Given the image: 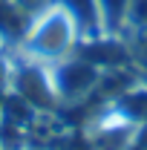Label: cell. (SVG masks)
<instances>
[{
  "label": "cell",
  "instance_id": "obj_1",
  "mask_svg": "<svg viewBox=\"0 0 147 150\" xmlns=\"http://www.w3.org/2000/svg\"><path fill=\"white\" fill-rule=\"evenodd\" d=\"M75 40H78V29L72 18L55 3L32 20V29L23 40V46L35 61H58L69 52Z\"/></svg>",
  "mask_w": 147,
  "mask_h": 150
},
{
  "label": "cell",
  "instance_id": "obj_2",
  "mask_svg": "<svg viewBox=\"0 0 147 150\" xmlns=\"http://www.w3.org/2000/svg\"><path fill=\"white\" fill-rule=\"evenodd\" d=\"M49 78H52V87L58 93V101H66V104H75L81 98L98 87L101 81V69L95 67V61H55V67L49 69Z\"/></svg>",
  "mask_w": 147,
  "mask_h": 150
},
{
  "label": "cell",
  "instance_id": "obj_3",
  "mask_svg": "<svg viewBox=\"0 0 147 150\" xmlns=\"http://www.w3.org/2000/svg\"><path fill=\"white\" fill-rule=\"evenodd\" d=\"M12 90L20 93L26 101H32L37 110H55L58 107V93L52 87V78L49 72H43L37 64H23L15 69L12 75Z\"/></svg>",
  "mask_w": 147,
  "mask_h": 150
},
{
  "label": "cell",
  "instance_id": "obj_4",
  "mask_svg": "<svg viewBox=\"0 0 147 150\" xmlns=\"http://www.w3.org/2000/svg\"><path fill=\"white\" fill-rule=\"evenodd\" d=\"M58 6L72 18L78 38H90L98 40V35H104V23H101V12H98V0H55Z\"/></svg>",
  "mask_w": 147,
  "mask_h": 150
},
{
  "label": "cell",
  "instance_id": "obj_5",
  "mask_svg": "<svg viewBox=\"0 0 147 150\" xmlns=\"http://www.w3.org/2000/svg\"><path fill=\"white\" fill-rule=\"evenodd\" d=\"M32 15L18 6L15 0H0V40L6 43H23L32 29Z\"/></svg>",
  "mask_w": 147,
  "mask_h": 150
},
{
  "label": "cell",
  "instance_id": "obj_6",
  "mask_svg": "<svg viewBox=\"0 0 147 150\" xmlns=\"http://www.w3.org/2000/svg\"><path fill=\"white\" fill-rule=\"evenodd\" d=\"M130 3L133 0H98V12H101V23H104V35H115L118 29L127 26Z\"/></svg>",
  "mask_w": 147,
  "mask_h": 150
},
{
  "label": "cell",
  "instance_id": "obj_7",
  "mask_svg": "<svg viewBox=\"0 0 147 150\" xmlns=\"http://www.w3.org/2000/svg\"><path fill=\"white\" fill-rule=\"evenodd\" d=\"M127 23H133V26H141V29H147V0H133V3H130Z\"/></svg>",
  "mask_w": 147,
  "mask_h": 150
},
{
  "label": "cell",
  "instance_id": "obj_8",
  "mask_svg": "<svg viewBox=\"0 0 147 150\" xmlns=\"http://www.w3.org/2000/svg\"><path fill=\"white\" fill-rule=\"evenodd\" d=\"M15 3H18V6H23L32 18H37L40 12H46L49 6H55V0H15Z\"/></svg>",
  "mask_w": 147,
  "mask_h": 150
}]
</instances>
